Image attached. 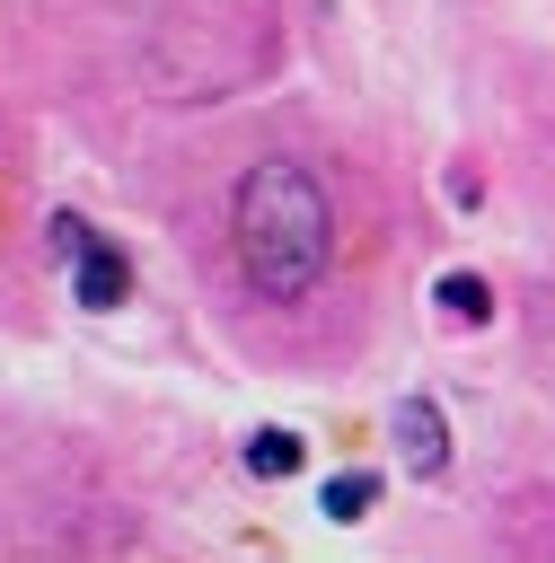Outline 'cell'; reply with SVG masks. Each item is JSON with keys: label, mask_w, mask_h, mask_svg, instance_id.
<instances>
[{"label": "cell", "mask_w": 555, "mask_h": 563, "mask_svg": "<svg viewBox=\"0 0 555 563\" xmlns=\"http://www.w3.org/2000/svg\"><path fill=\"white\" fill-rule=\"evenodd\" d=\"M44 246H53V264H79V246H88V220H79V211H53Z\"/></svg>", "instance_id": "obj_7"}, {"label": "cell", "mask_w": 555, "mask_h": 563, "mask_svg": "<svg viewBox=\"0 0 555 563\" xmlns=\"http://www.w3.org/2000/svg\"><path fill=\"white\" fill-rule=\"evenodd\" d=\"M123 290H132V264H123V246L88 238V246H79V264H70V299L106 317V308H123Z\"/></svg>", "instance_id": "obj_3"}, {"label": "cell", "mask_w": 555, "mask_h": 563, "mask_svg": "<svg viewBox=\"0 0 555 563\" xmlns=\"http://www.w3.org/2000/svg\"><path fill=\"white\" fill-rule=\"evenodd\" d=\"M432 299H440V317H458V325H485V317H493L485 273H440V282H432Z\"/></svg>", "instance_id": "obj_4"}, {"label": "cell", "mask_w": 555, "mask_h": 563, "mask_svg": "<svg viewBox=\"0 0 555 563\" xmlns=\"http://www.w3.org/2000/svg\"><path fill=\"white\" fill-rule=\"evenodd\" d=\"M370 501H379V475H370V466H344V475H326V493H317L326 519H370Z\"/></svg>", "instance_id": "obj_5"}, {"label": "cell", "mask_w": 555, "mask_h": 563, "mask_svg": "<svg viewBox=\"0 0 555 563\" xmlns=\"http://www.w3.org/2000/svg\"><path fill=\"white\" fill-rule=\"evenodd\" d=\"M396 449H405V475H449V422H440L432 396L396 405Z\"/></svg>", "instance_id": "obj_2"}, {"label": "cell", "mask_w": 555, "mask_h": 563, "mask_svg": "<svg viewBox=\"0 0 555 563\" xmlns=\"http://www.w3.org/2000/svg\"><path fill=\"white\" fill-rule=\"evenodd\" d=\"M291 466H300V431H255V440H247V475L282 484Z\"/></svg>", "instance_id": "obj_6"}, {"label": "cell", "mask_w": 555, "mask_h": 563, "mask_svg": "<svg viewBox=\"0 0 555 563\" xmlns=\"http://www.w3.org/2000/svg\"><path fill=\"white\" fill-rule=\"evenodd\" d=\"M229 246L264 299H308L335 264V211H326L317 176L291 158H255L229 185Z\"/></svg>", "instance_id": "obj_1"}]
</instances>
